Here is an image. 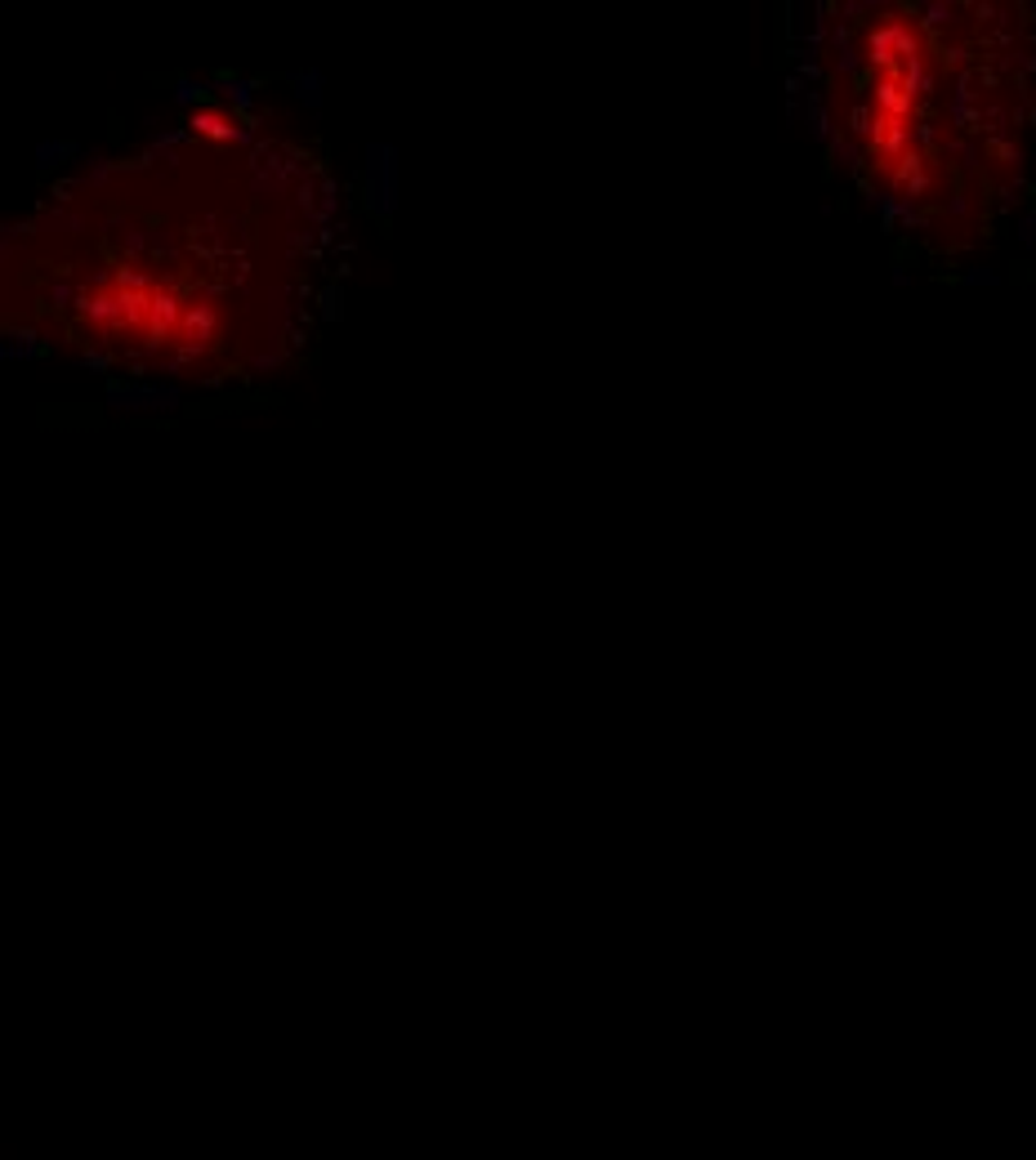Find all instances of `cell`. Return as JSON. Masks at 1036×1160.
<instances>
[{
  "label": "cell",
  "instance_id": "cell-1",
  "mask_svg": "<svg viewBox=\"0 0 1036 1160\" xmlns=\"http://www.w3.org/2000/svg\"><path fill=\"white\" fill-rule=\"evenodd\" d=\"M366 188H372V206L380 214L393 206V153L389 147H372V161H366Z\"/></svg>",
  "mask_w": 1036,
  "mask_h": 1160
},
{
  "label": "cell",
  "instance_id": "cell-2",
  "mask_svg": "<svg viewBox=\"0 0 1036 1160\" xmlns=\"http://www.w3.org/2000/svg\"><path fill=\"white\" fill-rule=\"evenodd\" d=\"M179 393L174 389H107V406H117V410H166L174 406Z\"/></svg>",
  "mask_w": 1036,
  "mask_h": 1160
},
{
  "label": "cell",
  "instance_id": "cell-3",
  "mask_svg": "<svg viewBox=\"0 0 1036 1160\" xmlns=\"http://www.w3.org/2000/svg\"><path fill=\"white\" fill-rule=\"evenodd\" d=\"M193 130H197V134H210V139H250L246 130H233L224 117H219V112H197V117H193Z\"/></svg>",
  "mask_w": 1036,
  "mask_h": 1160
},
{
  "label": "cell",
  "instance_id": "cell-4",
  "mask_svg": "<svg viewBox=\"0 0 1036 1160\" xmlns=\"http://www.w3.org/2000/svg\"><path fill=\"white\" fill-rule=\"evenodd\" d=\"M67 157H77V143H41L36 147V170H54Z\"/></svg>",
  "mask_w": 1036,
  "mask_h": 1160
},
{
  "label": "cell",
  "instance_id": "cell-5",
  "mask_svg": "<svg viewBox=\"0 0 1036 1160\" xmlns=\"http://www.w3.org/2000/svg\"><path fill=\"white\" fill-rule=\"evenodd\" d=\"M219 90H224V99L237 103V107H250V103H255V81H237V77H229V81H219Z\"/></svg>",
  "mask_w": 1036,
  "mask_h": 1160
},
{
  "label": "cell",
  "instance_id": "cell-6",
  "mask_svg": "<svg viewBox=\"0 0 1036 1160\" xmlns=\"http://www.w3.org/2000/svg\"><path fill=\"white\" fill-rule=\"evenodd\" d=\"M202 99H206V86H197V81H189V77H179V81H174V103L193 107V103H202Z\"/></svg>",
  "mask_w": 1036,
  "mask_h": 1160
}]
</instances>
